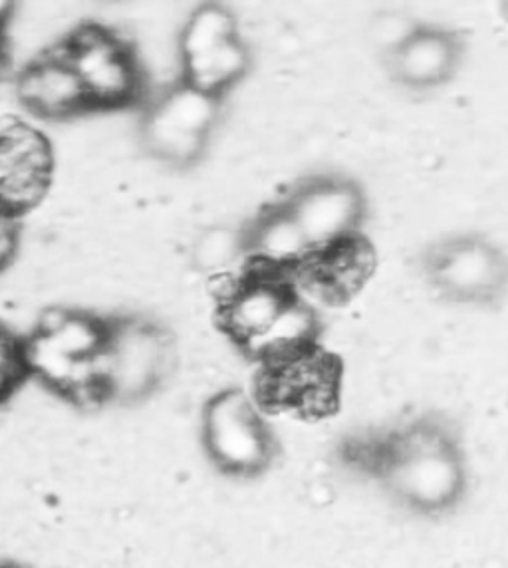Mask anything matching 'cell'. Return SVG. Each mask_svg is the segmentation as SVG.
Masks as SVG:
<instances>
[{
  "mask_svg": "<svg viewBox=\"0 0 508 568\" xmlns=\"http://www.w3.org/2000/svg\"><path fill=\"white\" fill-rule=\"evenodd\" d=\"M469 52L467 34L435 22H414L384 52L387 77L402 90L427 94L451 84Z\"/></svg>",
  "mask_w": 508,
  "mask_h": 568,
  "instance_id": "ba28073f",
  "label": "cell"
},
{
  "mask_svg": "<svg viewBox=\"0 0 508 568\" xmlns=\"http://www.w3.org/2000/svg\"><path fill=\"white\" fill-rule=\"evenodd\" d=\"M0 273H2V266H0Z\"/></svg>",
  "mask_w": 508,
  "mask_h": 568,
  "instance_id": "44dd1931",
  "label": "cell"
},
{
  "mask_svg": "<svg viewBox=\"0 0 508 568\" xmlns=\"http://www.w3.org/2000/svg\"><path fill=\"white\" fill-rule=\"evenodd\" d=\"M105 348L110 354V398L142 399L160 388L177 366V348L170 332L150 321L110 323Z\"/></svg>",
  "mask_w": 508,
  "mask_h": 568,
  "instance_id": "9c48e42d",
  "label": "cell"
},
{
  "mask_svg": "<svg viewBox=\"0 0 508 568\" xmlns=\"http://www.w3.org/2000/svg\"><path fill=\"white\" fill-rule=\"evenodd\" d=\"M241 37L238 19L231 7L221 2H205L191 10L177 39L180 64L213 52L215 48Z\"/></svg>",
  "mask_w": 508,
  "mask_h": 568,
  "instance_id": "5bb4252c",
  "label": "cell"
},
{
  "mask_svg": "<svg viewBox=\"0 0 508 568\" xmlns=\"http://www.w3.org/2000/svg\"><path fill=\"white\" fill-rule=\"evenodd\" d=\"M12 14H14V4L0 0V32L12 20Z\"/></svg>",
  "mask_w": 508,
  "mask_h": 568,
  "instance_id": "e0dca14e",
  "label": "cell"
},
{
  "mask_svg": "<svg viewBox=\"0 0 508 568\" xmlns=\"http://www.w3.org/2000/svg\"><path fill=\"white\" fill-rule=\"evenodd\" d=\"M276 201L301 231L311 258L366 239L369 200L364 185L348 173L312 171L292 181Z\"/></svg>",
  "mask_w": 508,
  "mask_h": 568,
  "instance_id": "277c9868",
  "label": "cell"
},
{
  "mask_svg": "<svg viewBox=\"0 0 508 568\" xmlns=\"http://www.w3.org/2000/svg\"><path fill=\"white\" fill-rule=\"evenodd\" d=\"M191 256L193 265L203 273L225 271L235 265L236 258H245L241 229L211 227L203 231L193 245Z\"/></svg>",
  "mask_w": 508,
  "mask_h": 568,
  "instance_id": "2e32d148",
  "label": "cell"
},
{
  "mask_svg": "<svg viewBox=\"0 0 508 568\" xmlns=\"http://www.w3.org/2000/svg\"><path fill=\"white\" fill-rule=\"evenodd\" d=\"M108 334H110V323H104L94 314L70 311L62 326L47 336H50L58 348L70 358L88 361L104 348Z\"/></svg>",
  "mask_w": 508,
  "mask_h": 568,
  "instance_id": "9a60e30c",
  "label": "cell"
},
{
  "mask_svg": "<svg viewBox=\"0 0 508 568\" xmlns=\"http://www.w3.org/2000/svg\"><path fill=\"white\" fill-rule=\"evenodd\" d=\"M201 444L219 474L233 479H256L281 455V442L263 404L245 389L213 394L201 412Z\"/></svg>",
  "mask_w": 508,
  "mask_h": 568,
  "instance_id": "5b68a950",
  "label": "cell"
},
{
  "mask_svg": "<svg viewBox=\"0 0 508 568\" xmlns=\"http://www.w3.org/2000/svg\"><path fill=\"white\" fill-rule=\"evenodd\" d=\"M298 284L286 271L245 263L219 294V328L245 358L271 366L318 348L321 316Z\"/></svg>",
  "mask_w": 508,
  "mask_h": 568,
  "instance_id": "7a4b0ae2",
  "label": "cell"
},
{
  "mask_svg": "<svg viewBox=\"0 0 508 568\" xmlns=\"http://www.w3.org/2000/svg\"><path fill=\"white\" fill-rule=\"evenodd\" d=\"M502 9H508V4H502ZM505 17H507L508 20V12H505Z\"/></svg>",
  "mask_w": 508,
  "mask_h": 568,
  "instance_id": "ffe728a7",
  "label": "cell"
},
{
  "mask_svg": "<svg viewBox=\"0 0 508 568\" xmlns=\"http://www.w3.org/2000/svg\"><path fill=\"white\" fill-rule=\"evenodd\" d=\"M0 568H22L17 562H10V560H0Z\"/></svg>",
  "mask_w": 508,
  "mask_h": 568,
  "instance_id": "ac0fdd59",
  "label": "cell"
},
{
  "mask_svg": "<svg viewBox=\"0 0 508 568\" xmlns=\"http://www.w3.org/2000/svg\"><path fill=\"white\" fill-rule=\"evenodd\" d=\"M346 462L374 477L407 511L439 517L469 489V465L459 429L441 414H421L344 446Z\"/></svg>",
  "mask_w": 508,
  "mask_h": 568,
  "instance_id": "6da1fadb",
  "label": "cell"
},
{
  "mask_svg": "<svg viewBox=\"0 0 508 568\" xmlns=\"http://www.w3.org/2000/svg\"><path fill=\"white\" fill-rule=\"evenodd\" d=\"M245 263L271 266L298 276L311 261V248L283 205L264 203L241 227Z\"/></svg>",
  "mask_w": 508,
  "mask_h": 568,
  "instance_id": "7c38bea8",
  "label": "cell"
},
{
  "mask_svg": "<svg viewBox=\"0 0 508 568\" xmlns=\"http://www.w3.org/2000/svg\"><path fill=\"white\" fill-rule=\"evenodd\" d=\"M52 145L27 122L10 123L0 132V205L12 215L38 205L52 175Z\"/></svg>",
  "mask_w": 508,
  "mask_h": 568,
  "instance_id": "30bf717a",
  "label": "cell"
},
{
  "mask_svg": "<svg viewBox=\"0 0 508 568\" xmlns=\"http://www.w3.org/2000/svg\"><path fill=\"white\" fill-rule=\"evenodd\" d=\"M64 52L84 88L88 105L122 108L143 94L142 62L115 30L98 24L80 27L64 40Z\"/></svg>",
  "mask_w": 508,
  "mask_h": 568,
  "instance_id": "52a82bcc",
  "label": "cell"
},
{
  "mask_svg": "<svg viewBox=\"0 0 508 568\" xmlns=\"http://www.w3.org/2000/svg\"><path fill=\"white\" fill-rule=\"evenodd\" d=\"M425 286L443 303L499 311L508 298V253L482 233H453L435 239L417 256Z\"/></svg>",
  "mask_w": 508,
  "mask_h": 568,
  "instance_id": "3957f363",
  "label": "cell"
},
{
  "mask_svg": "<svg viewBox=\"0 0 508 568\" xmlns=\"http://www.w3.org/2000/svg\"><path fill=\"white\" fill-rule=\"evenodd\" d=\"M4 62V44H2V37H0V67Z\"/></svg>",
  "mask_w": 508,
  "mask_h": 568,
  "instance_id": "d6986e66",
  "label": "cell"
},
{
  "mask_svg": "<svg viewBox=\"0 0 508 568\" xmlns=\"http://www.w3.org/2000/svg\"><path fill=\"white\" fill-rule=\"evenodd\" d=\"M251 70L253 52L241 34L209 54L180 64V80L226 102L228 94L245 82Z\"/></svg>",
  "mask_w": 508,
  "mask_h": 568,
  "instance_id": "4fadbf2b",
  "label": "cell"
},
{
  "mask_svg": "<svg viewBox=\"0 0 508 568\" xmlns=\"http://www.w3.org/2000/svg\"><path fill=\"white\" fill-rule=\"evenodd\" d=\"M17 100L32 114L52 120L74 115L88 105L84 88L64 52V42L40 52L14 84Z\"/></svg>",
  "mask_w": 508,
  "mask_h": 568,
  "instance_id": "8fae6325",
  "label": "cell"
},
{
  "mask_svg": "<svg viewBox=\"0 0 508 568\" xmlns=\"http://www.w3.org/2000/svg\"><path fill=\"white\" fill-rule=\"evenodd\" d=\"M225 102L175 80L151 104L143 120L148 152L171 168L187 170L207 153Z\"/></svg>",
  "mask_w": 508,
  "mask_h": 568,
  "instance_id": "8992f818",
  "label": "cell"
}]
</instances>
